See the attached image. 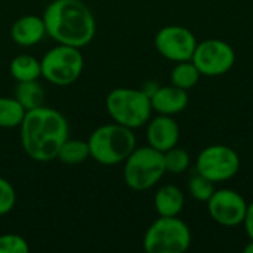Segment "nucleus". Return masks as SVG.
I'll list each match as a JSON object with an SVG mask.
<instances>
[{"instance_id":"obj_1","label":"nucleus","mask_w":253,"mask_h":253,"mask_svg":"<svg viewBox=\"0 0 253 253\" xmlns=\"http://www.w3.org/2000/svg\"><path fill=\"white\" fill-rule=\"evenodd\" d=\"M68 122L62 113L50 107L25 111L19 125V138L24 153L34 162L55 160L61 145L68 138Z\"/></svg>"},{"instance_id":"obj_2","label":"nucleus","mask_w":253,"mask_h":253,"mask_svg":"<svg viewBox=\"0 0 253 253\" xmlns=\"http://www.w3.org/2000/svg\"><path fill=\"white\" fill-rule=\"evenodd\" d=\"M42 18L46 34L58 44L82 49L96 33L95 16L82 0H53L46 6Z\"/></svg>"},{"instance_id":"obj_3","label":"nucleus","mask_w":253,"mask_h":253,"mask_svg":"<svg viewBox=\"0 0 253 253\" xmlns=\"http://www.w3.org/2000/svg\"><path fill=\"white\" fill-rule=\"evenodd\" d=\"M90 157L104 166H116L125 163L130 153L136 148V138L132 129L119 123H110L96 127L89 139Z\"/></svg>"},{"instance_id":"obj_4","label":"nucleus","mask_w":253,"mask_h":253,"mask_svg":"<svg viewBox=\"0 0 253 253\" xmlns=\"http://www.w3.org/2000/svg\"><path fill=\"white\" fill-rule=\"evenodd\" d=\"M105 107L113 122L129 129H138L148 123L153 107L150 96L142 89L116 87L105 99Z\"/></svg>"},{"instance_id":"obj_5","label":"nucleus","mask_w":253,"mask_h":253,"mask_svg":"<svg viewBox=\"0 0 253 253\" xmlns=\"http://www.w3.org/2000/svg\"><path fill=\"white\" fill-rule=\"evenodd\" d=\"M166 173L163 153L147 145L135 148L125 160L123 179L133 191L153 188Z\"/></svg>"},{"instance_id":"obj_6","label":"nucleus","mask_w":253,"mask_h":253,"mask_svg":"<svg viewBox=\"0 0 253 253\" xmlns=\"http://www.w3.org/2000/svg\"><path fill=\"white\" fill-rule=\"evenodd\" d=\"M142 243L148 253H184L191 246V231L178 216H160L148 227Z\"/></svg>"},{"instance_id":"obj_7","label":"nucleus","mask_w":253,"mask_h":253,"mask_svg":"<svg viewBox=\"0 0 253 253\" xmlns=\"http://www.w3.org/2000/svg\"><path fill=\"white\" fill-rule=\"evenodd\" d=\"M42 77L56 86L74 83L83 73L84 59L79 47L56 44L42 58Z\"/></svg>"},{"instance_id":"obj_8","label":"nucleus","mask_w":253,"mask_h":253,"mask_svg":"<svg viewBox=\"0 0 253 253\" xmlns=\"http://www.w3.org/2000/svg\"><path fill=\"white\" fill-rule=\"evenodd\" d=\"M240 170V157L228 145H209L197 157L196 172L215 182H225Z\"/></svg>"},{"instance_id":"obj_9","label":"nucleus","mask_w":253,"mask_h":253,"mask_svg":"<svg viewBox=\"0 0 253 253\" xmlns=\"http://www.w3.org/2000/svg\"><path fill=\"white\" fill-rule=\"evenodd\" d=\"M191 62L202 76L218 77L228 73L236 62V52L224 40L209 39L197 43Z\"/></svg>"},{"instance_id":"obj_10","label":"nucleus","mask_w":253,"mask_h":253,"mask_svg":"<svg viewBox=\"0 0 253 253\" xmlns=\"http://www.w3.org/2000/svg\"><path fill=\"white\" fill-rule=\"evenodd\" d=\"M154 46L157 52L169 61H191L197 46V39L193 31L182 25H166L157 31Z\"/></svg>"},{"instance_id":"obj_11","label":"nucleus","mask_w":253,"mask_h":253,"mask_svg":"<svg viewBox=\"0 0 253 253\" xmlns=\"http://www.w3.org/2000/svg\"><path fill=\"white\" fill-rule=\"evenodd\" d=\"M211 218L222 227H237L243 224L248 203L242 194L230 188L215 190L206 202Z\"/></svg>"},{"instance_id":"obj_12","label":"nucleus","mask_w":253,"mask_h":253,"mask_svg":"<svg viewBox=\"0 0 253 253\" xmlns=\"http://www.w3.org/2000/svg\"><path fill=\"white\" fill-rule=\"evenodd\" d=\"M147 125V141L150 147L165 153L178 145L179 126L172 116L159 114L156 119L148 120Z\"/></svg>"},{"instance_id":"obj_13","label":"nucleus","mask_w":253,"mask_h":253,"mask_svg":"<svg viewBox=\"0 0 253 253\" xmlns=\"http://www.w3.org/2000/svg\"><path fill=\"white\" fill-rule=\"evenodd\" d=\"M153 111L163 116H175L184 111L188 105L187 90L176 86H159L150 96Z\"/></svg>"},{"instance_id":"obj_14","label":"nucleus","mask_w":253,"mask_h":253,"mask_svg":"<svg viewBox=\"0 0 253 253\" xmlns=\"http://www.w3.org/2000/svg\"><path fill=\"white\" fill-rule=\"evenodd\" d=\"M44 36H46L44 21L42 16H36V15H24L18 18L10 28L12 40L22 47H31L40 43Z\"/></svg>"},{"instance_id":"obj_15","label":"nucleus","mask_w":253,"mask_h":253,"mask_svg":"<svg viewBox=\"0 0 253 253\" xmlns=\"http://www.w3.org/2000/svg\"><path fill=\"white\" fill-rule=\"evenodd\" d=\"M184 205V193L176 185H163L154 194V208L159 216H178Z\"/></svg>"},{"instance_id":"obj_16","label":"nucleus","mask_w":253,"mask_h":253,"mask_svg":"<svg viewBox=\"0 0 253 253\" xmlns=\"http://www.w3.org/2000/svg\"><path fill=\"white\" fill-rule=\"evenodd\" d=\"M25 111L39 108L44 105L46 92L43 86L39 83V80H30V82H16L15 87V96H13Z\"/></svg>"},{"instance_id":"obj_17","label":"nucleus","mask_w":253,"mask_h":253,"mask_svg":"<svg viewBox=\"0 0 253 253\" xmlns=\"http://www.w3.org/2000/svg\"><path fill=\"white\" fill-rule=\"evenodd\" d=\"M9 71L16 82L39 80L42 77V62L33 55L21 53L10 61Z\"/></svg>"},{"instance_id":"obj_18","label":"nucleus","mask_w":253,"mask_h":253,"mask_svg":"<svg viewBox=\"0 0 253 253\" xmlns=\"http://www.w3.org/2000/svg\"><path fill=\"white\" fill-rule=\"evenodd\" d=\"M90 157V151H89V144L87 141H82V139H70L67 138L65 142L61 145L56 159L68 166H74V165H80L83 162H86Z\"/></svg>"},{"instance_id":"obj_19","label":"nucleus","mask_w":253,"mask_h":253,"mask_svg":"<svg viewBox=\"0 0 253 253\" xmlns=\"http://www.w3.org/2000/svg\"><path fill=\"white\" fill-rule=\"evenodd\" d=\"M200 71L191 61L176 62V65L170 71V82L173 86L181 87L184 90H190L200 80Z\"/></svg>"},{"instance_id":"obj_20","label":"nucleus","mask_w":253,"mask_h":253,"mask_svg":"<svg viewBox=\"0 0 253 253\" xmlns=\"http://www.w3.org/2000/svg\"><path fill=\"white\" fill-rule=\"evenodd\" d=\"M24 116L25 110L15 98L0 96V129L19 127Z\"/></svg>"},{"instance_id":"obj_21","label":"nucleus","mask_w":253,"mask_h":253,"mask_svg":"<svg viewBox=\"0 0 253 253\" xmlns=\"http://www.w3.org/2000/svg\"><path fill=\"white\" fill-rule=\"evenodd\" d=\"M163 159H165L166 172L173 173V175L184 173L190 168V163H191L190 154L184 148H179V147H173V148L165 151Z\"/></svg>"},{"instance_id":"obj_22","label":"nucleus","mask_w":253,"mask_h":253,"mask_svg":"<svg viewBox=\"0 0 253 253\" xmlns=\"http://www.w3.org/2000/svg\"><path fill=\"white\" fill-rule=\"evenodd\" d=\"M213 191H215L213 182L197 172L188 181V193L197 202H208L213 194Z\"/></svg>"},{"instance_id":"obj_23","label":"nucleus","mask_w":253,"mask_h":253,"mask_svg":"<svg viewBox=\"0 0 253 253\" xmlns=\"http://www.w3.org/2000/svg\"><path fill=\"white\" fill-rule=\"evenodd\" d=\"M30 245L19 234H1L0 236V253H28Z\"/></svg>"},{"instance_id":"obj_24","label":"nucleus","mask_w":253,"mask_h":253,"mask_svg":"<svg viewBox=\"0 0 253 253\" xmlns=\"http://www.w3.org/2000/svg\"><path fill=\"white\" fill-rule=\"evenodd\" d=\"M16 203V191L13 185L0 176V216L7 215Z\"/></svg>"},{"instance_id":"obj_25","label":"nucleus","mask_w":253,"mask_h":253,"mask_svg":"<svg viewBox=\"0 0 253 253\" xmlns=\"http://www.w3.org/2000/svg\"><path fill=\"white\" fill-rule=\"evenodd\" d=\"M243 224H245V228H246L249 239L253 240V202L248 203V211H246V216H245Z\"/></svg>"},{"instance_id":"obj_26","label":"nucleus","mask_w":253,"mask_h":253,"mask_svg":"<svg viewBox=\"0 0 253 253\" xmlns=\"http://www.w3.org/2000/svg\"><path fill=\"white\" fill-rule=\"evenodd\" d=\"M246 253H253V240H251L246 246H245V249H243Z\"/></svg>"}]
</instances>
